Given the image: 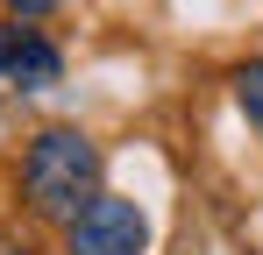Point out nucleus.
Instances as JSON below:
<instances>
[{"label":"nucleus","instance_id":"39448f33","mask_svg":"<svg viewBox=\"0 0 263 255\" xmlns=\"http://www.w3.org/2000/svg\"><path fill=\"white\" fill-rule=\"evenodd\" d=\"M0 255H36V248H0Z\"/></svg>","mask_w":263,"mask_h":255},{"label":"nucleus","instance_id":"f03ea898","mask_svg":"<svg viewBox=\"0 0 263 255\" xmlns=\"http://www.w3.org/2000/svg\"><path fill=\"white\" fill-rule=\"evenodd\" d=\"M64 241H71V255H142L149 248V220H142V206L135 199H86V206L64 220Z\"/></svg>","mask_w":263,"mask_h":255},{"label":"nucleus","instance_id":"20e7f679","mask_svg":"<svg viewBox=\"0 0 263 255\" xmlns=\"http://www.w3.org/2000/svg\"><path fill=\"white\" fill-rule=\"evenodd\" d=\"M235 99H242L249 128L263 135V64H242V71H235Z\"/></svg>","mask_w":263,"mask_h":255},{"label":"nucleus","instance_id":"f257e3e1","mask_svg":"<svg viewBox=\"0 0 263 255\" xmlns=\"http://www.w3.org/2000/svg\"><path fill=\"white\" fill-rule=\"evenodd\" d=\"M22 192H29L36 213L71 220L86 199H100V149H92L79 128H50V135H36L29 156H22Z\"/></svg>","mask_w":263,"mask_h":255},{"label":"nucleus","instance_id":"7ed1b4c3","mask_svg":"<svg viewBox=\"0 0 263 255\" xmlns=\"http://www.w3.org/2000/svg\"><path fill=\"white\" fill-rule=\"evenodd\" d=\"M57 71H64V57L43 29H0V78L7 85L43 92V85H57Z\"/></svg>","mask_w":263,"mask_h":255}]
</instances>
